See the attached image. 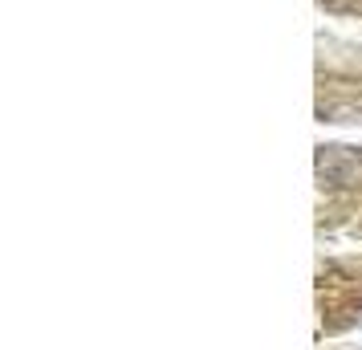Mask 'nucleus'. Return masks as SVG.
Listing matches in <instances>:
<instances>
[]
</instances>
